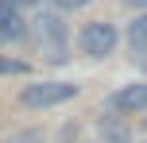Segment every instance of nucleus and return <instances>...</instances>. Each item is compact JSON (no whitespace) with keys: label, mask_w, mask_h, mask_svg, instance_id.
I'll return each instance as SVG.
<instances>
[{"label":"nucleus","mask_w":147,"mask_h":143,"mask_svg":"<svg viewBox=\"0 0 147 143\" xmlns=\"http://www.w3.org/2000/svg\"><path fill=\"white\" fill-rule=\"evenodd\" d=\"M27 31L39 43V50H43L47 62H66L70 58L66 54V23H62L58 12H39L35 19L27 23Z\"/></svg>","instance_id":"nucleus-1"},{"label":"nucleus","mask_w":147,"mask_h":143,"mask_svg":"<svg viewBox=\"0 0 147 143\" xmlns=\"http://www.w3.org/2000/svg\"><path fill=\"white\" fill-rule=\"evenodd\" d=\"M78 97V85L74 81H35L20 89V105L23 108H51V105H66Z\"/></svg>","instance_id":"nucleus-2"},{"label":"nucleus","mask_w":147,"mask_h":143,"mask_svg":"<svg viewBox=\"0 0 147 143\" xmlns=\"http://www.w3.org/2000/svg\"><path fill=\"white\" fill-rule=\"evenodd\" d=\"M78 46H81V54H89V58H109V54L116 50V27H112L109 19L85 23L81 35H78Z\"/></svg>","instance_id":"nucleus-3"},{"label":"nucleus","mask_w":147,"mask_h":143,"mask_svg":"<svg viewBox=\"0 0 147 143\" xmlns=\"http://www.w3.org/2000/svg\"><path fill=\"white\" fill-rule=\"evenodd\" d=\"M109 108H112V112H120V116L147 112V81H136V85H120V89L109 97Z\"/></svg>","instance_id":"nucleus-4"},{"label":"nucleus","mask_w":147,"mask_h":143,"mask_svg":"<svg viewBox=\"0 0 147 143\" xmlns=\"http://www.w3.org/2000/svg\"><path fill=\"white\" fill-rule=\"evenodd\" d=\"M23 35H27V19H23L20 4L16 0H0V39L4 43H16Z\"/></svg>","instance_id":"nucleus-5"},{"label":"nucleus","mask_w":147,"mask_h":143,"mask_svg":"<svg viewBox=\"0 0 147 143\" xmlns=\"http://www.w3.org/2000/svg\"><path fill=\"white\" fill-rule=\"evenodd\" d=\"M97 132H101V143H132V128L120 116H101Z\"/></svg>","instance_id":"nucleus-6"},{"label":"nucleus","mask_w":147,"mask_h":143,"mask_svg":"<svg viewBox=\"0 0 147 143\" xmlns=\"http://www.w3.org/2000/svg\"><path fill=\"white\" fill-rule=\"evenodd\" d=\"M128 43H132V50H140V54L147 50V12L128 23Z\"/></svg>","instance_id":"nucleus-7"},{"label":"nucleus","mask_w":147,"mask_h":143,"mask_svg":"<svg viewBox=\"0 0 147 143\" xmlns=\"http://www.w3.org/2000/svg\"><path fill=\"white\" fill-rule=\"evenodd\" d=\"M20 74H31V66L23 58H4L0 54V77H20Z\"/></svg>","instance_id":"nucleus-8"},{"label":"nucleus","mask_w":147,"mask_h":143,"mask_svg":"<svg viewBox=\"0 0 147 143\" xmlns=\"http://www.w3.org/2000/svg\"><path fill=\"white\" fill-rule=\"evenodd\" d=\"M4 143H47V139H43L39 128H23V132H16V136H8Z\"/></svg>","instance_id":"nucleus-9"},{"label":"nucleus","mask_w":147,"mask_h":143,"mask_svg":"<svg viewBox=\"0 0 147 143\" xmlns=\"http://www.w3.org/2000/svg\"><path fill=\"white\" fill-rule=\"evenodd\" d=\"M89 0H54V12H78V8H85Z\"/></svg>","instance_id":"nucleus-10"},{"label":"nucleus","mask_w":147,"mask_h":143,"mask_svg":"<svg viewBox=\"0 0 147 143\" xmlns=\"http://www.w3.org/2000/svg\"><path fill=\"white\" fill-rule=\"evenodd\" d=\"M128 8H147V0H124Z\"/></svg>","instance_id":"nucleus-11"},{"label":"nucleus","mask_w":147,"mask_h":143,"mask_svg":"<svg viewBox=\"0 0 147 143\" xmlns=\"http://www.w3.org/2000/svg\"><path fill=\"white\" fill-rule=\"evenodd\" d=\"M16 4H20V8H35L39 0H16Z\"/></svg>","instance_id":"nucleus-12"},{"label":"nucleus","mask_w":147,"mask_h":143,"mask_svg":"<svg viewBox=\"0 0 147 143\" xmlns=\"http://www.w3.org/2000/svg\"><path fill=\"white\" fill-rule=\"evenodd\" d=\"M140 66H143V70H147V50H143V54H140Z\"/></svg>","instance_id":"nucleus-13"},{"label":"nucleus","mask_w":147,"mask_h":143,"mask_svg":"<svg viewBox=\"0 0 147 143\" xmlns=\"http://www.w3.org/2000/svg\"><path fill=\"white\" fill-rule=\"evenodd\" d=\"M143 128H147V124H143Z\"/></svg>","instance_id":"nucleus-14"}]
</instances>
